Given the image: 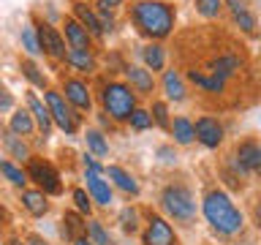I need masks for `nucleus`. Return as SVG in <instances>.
I'll use <instances>...</instances> for the list:
<instances>
[{
    "mask_svg": "<svg viewBox=\"0 0 261 245\" xmlns=\"http://www.w3.org/2000/svg\"><path fill=\"white\" fill-rule=\"evenodd\" d=\"M134 22L144 36L166 38L174 28V11L169 3H161V0H142L134 6Z\"/></svg>",
    "mask_w": 261,
    "mask_h": 245,
    "instance_id": "1",
    "label": "nucleus"
},
{
    "mask_svg": "<svg viewBox=\"0 0 261 245\" xmlns=\"http://www.w3.org/2000/svg\"><path fill=\"white\" fill-rule=\"evenodd\" d=\"M204 218L212 224V229H218L220 234H237L242 232V212L234 207V202L228 199L223 191H210L204 196Z\"/></svg>",
    "mask_w": 261,
    "mask_h": 245,
    "instance_id": "2",
    "label": "nucleus"
},
{
    "mask_svg": "<svg viewBox=\"0 0 261 245\" xmlns=\"http://www.w3.org/2000/svg\"><path fill=\"white\" fill-rule=\"evenodd\" d=\"M101 104L112 120L122 122V120H130V114L136 109V93L125 82H109L101 90Z\"/></svg>",
    "mask_w": 261,
    "mask_h": 245,
    "instance_id": "3",
    "label": "nucleus"
},
{
    "mask_svg": "<svg viewBox=\"0 0 261 245\" xmlns=\"http://www.w3.org/2000/svg\"><path fill=\"white\" fill-rule=\"evenodd\" d=\"M161 204L174 220H185L188 224L196 215V199L185 185H169L161 196Z\"/></svg>",
    "mask_w": 261,
    "mask_h": 245,
    "instance_id": "4",
    "label": "nucleus"
},
{
    "mask_svg": "<svg viewBox=\"0 0 261 245\" xmlns=\"http://www.w3.org/2000/svg\"><path fill=\"white\" fill-rule=\"evenodd\" d=\"M44 98H46V109L52 114V122H57L65 134H73V131L79 128V114L65 104V98L57 93V90H46Z\"/></svg>",
    "mask_w": 261,
    "mask_h": 245,
    "instance_id": "5",
    "label": "nucleus"
},
{
    "mask_svg": "<svg viewBox=\"0 0 261 245\" xmlns=\"http://www.w3.org/2000/svg\"><path fill=\"white\" fill-rule=\"evenodd\" d=\"M28 177L38 185V191H44V193H60V191H63L60 175H57V169H55L49 161L30 158V161H28Z\"/></svg>",
    "mask_w": 261,
    "mask_h": 245,
    "instance_id": "6",
    "label": "nucleus"
},
{
    "mask_svg": "<svg viewBox=\"0 0 261 245\" xmlns=\"http://www.w3.org/2000/svg\"><path fill=\"white\" fill-rule=\"evenodd\" d=\"M36 33H38V44H41V52H46L49 57H55V60H65V55H68V49H65V41L63 36L57 33L52 24H36Z\"/></svg>",
    "mask_w": 261,
    "mask_h": 245,
    "instance_id": "7",
    "label": "nucleus"
},
{
    "mask_svg": "<svg viewBox=\"0 0 261 245\" xmlns=\"http://www.w3.org/2000/svg\"><path fill=\"white\" fill-rule=\"evenodd\" d=\"M174 229H171L161 215H150L147 220V232H144V245H174Z\"/></svg>",
    "mask_w": 261,
    "mask_h": 245,
    "instance_id": "8",
    "label": "nucleus"
},
{
    "mask_svg": "<svg viewBox=\"0 0 261 245\" xmlns=\"http://www.w3.org/2000/svg\"><path fill=\"white\" fill-rule=\"evenodd\" d=\"M193 134H196V139H199L204 147H218L220 142H223V126H220L215 117H201V120H196Z\"/></svg>",
    "mask_w": 261,
    "mask_h": 245,
    "instance_id": "9",
    "label": "nucleus"
},
{
    "mask_svg": "<svg viewBox=\"0 0 261 245\" xmlns=\"http://www.w3.org/2000/svg\"><path fill=\"white\" fill-rule=\"evenodd\" d=\"M63 93H65V101H68L71 106H76V109H90V106H93L87 82H82V79H65Z\"/></svg>",
    "mask_w": 261,
    "mask_h": 245,
    "instance_id": "10",
    "label": "nucleus"
},
{
    "mask_svg": "<svg viewBox=\"0 0 261 245\" xmlns=\"http://www.w3.org/2000/svg\"><path fill=\"white\" fill-rule=\"evenodd\" d=\"M85 180H87V191H90V196H93V202L101 204V207H109V204H112V188H109V183L101 180L98 172H90V169H87Z\"/></svg>",
    "mask_w": 261,
    "mask_h": 245,
    "instance_id": "11",
    "label": "nucleus"
},
{
    "mask_svg": "<svg viewBox=\"0 0 261 245\" xmlns=\"http://www.w3.org/2000/svg\"><path fill=\"white\" fill-rule=\"evenodd\" d=\"M237 161L248 172H261V144L258 142H242L237 147Z\"/></svg>",
    "mask_w": 261,
    "mask_h": 245,
    "instance_id": "12",
    "label": "nucleus"
},
{
    "mask_svg": "<svg viewBox=\"0 0 261 245\" xmlns=\"http://www.w3.org/2000/svg\"><path fill=\"white\" fill-rule=\"evenodd\" d=\"M28 109H30V114H33V120H36V126L44 131V136H46L49 131H52V114H49L46 104L41 101L36 93H28Z\"/></svg>",
    "mask_w": 261,
    "mask_h": 245,
    "instance_id": "13",
    "label": "nucleus"
},
{
    "mask_svg": "<svg viewBox=\"0 0 261 245\" xmlns=\"http://www.w3.org/2000/svg\"><path fill=\"white\" fill-rule=\"evenodd\" d=\"M125 79L130 82V87L139 90V93H152V87H155L152 71L142 68V65H128V68H125Z\"/></svg>",
    "mask_w": 261,
    "mask_h": 245,
    "instance_id": "14",
    "label": "nucleus"
},
{
    "mask_svg": "<svg viewBox=\"0 0 261 245\" xmlns=\"http://www.w3.org/2000/svg\"><path fill=\"white\" fill-rule=\"evenodd\" d=\"M240 65H242V60L237 55H220L215 60H210V74H215L220 79H228L231 74L240 71Z\"/></svg>",
    "mask_w": 261,
    "mask_h": 245,
    "instance_id": "15",
    "label": "nucleus"
},
{
    "mask_svg": "<svg viewBox=\"0 0 261 245\" xmlns=\"http://www.w3.org/2000/svg\"><path fill=\"white\" fill-rule=\"evenodd\" d=\"M8 131H14L16 136H30L36 131V120H33L30 109H14L11 120H8Z\"/></svg>",
    "mask_w": 261,
    "mask_h": 245,
    "instance_id": "16",
    "label": "nucleus"
},
{
    "mask_svg": "<svg viewBox=\"0 0 261 245\" xmlns=\"http://www.w3.org/2000/svg\"><path fill=\"white\" fill-rule=\"evenodd\" d=\"M73 16H76V22L90 33V36H101V33H103V30H101V22H98V14L90 11L85 3H76V6H73Z\"/></svg>",
    "mask_w": 261,
    "mask_h": 245,
    "instance_id": "17",
    "label": "nucleus"
},
{
    "mask_svg": "<svg viewBox=\"0 0 261 245\" xmlns=\"http://www.w3.org/2000/svg\"><path fill=\"white\" fill-rule=\"evenodd\" d=\"M65 38H68L71 49H90V33L76 19H65Z\"/></svg>",
    "mask_w": 261,
    "mask_h": 245,
    "instance_id": "18",
    "label": "nucleus"
},
{
    "mask_svg": "<svg viewBox=\"0 0 261 245\" xmlns=\"http://www.w3.org/2000/svg\"><path fill=\"white\" fill-rule=\"evenodd\" d=\"M163 90H166V98L169 101H182L185 98V82H182V77L171 68V71H166L163 74Z\"/></svg>",
    "mask_w": 261,
    "mask_h": 245,
    "instance_id": "19",
    "label": "nucleus"
},
{
    "mask_svg": "<svg viewBox=\"0 0 261 245\" xmlns=\"http://www.w3.org/2000/svg\"><path fill=\"white\" fill-rule=\"evenodd\" d=\"M106 175H109V180L120 188V191H125V193H139V183L134 180V175H128V172L122 169V166H106Z\"/></svg>",
    "mask_w": 261,
    "mask_h": 245,
    "instance_id": "20",
    "label": "nucleus"
},
{
    "mask_svg": "<svg viewBox=\"0 0 261 245\" xmlns=\"http://www.w3.org/2000/svg\"><path fill=\"white\" fill-rule=\"evenodd\" d=\"M22 204H24V210L30 212V215H46V210H49V202H46V193L44 191H24L22 193Z\"/></svg>",
    "mask_w": 261,
    "mask_h": 245,
    "instance_id": "21",
    "label": "nucleus"
},
{
    "mask_svg": "<svg viewBox=\"0 0 261 245\" xmlns=\"http://www.w3.org/2000/svg\"><path fill=\"white\" fill-rule=\"evenodd\" d=\"M65 63L73 65L76 71H95V57L90 49H68V55H65Z\"/></svg>",
    "mask_w": 261,
    "mask_h": 245,
    "instance_id": "22",
    "label": "nucleus"
},
{
    "mask_svg": "<svg viewBox=\"0 0 261 245\" xmlns=\"http://www.w3.org/2000/svg\"><path fill=\"white\" fill-rule=\"evenodd\" d=\"M87 232V224H82V218L76 215V212H65L63 218V237L65 240H76V237H85Z\"/></svg>",
    "mask_w": 261,
    "mask_h": 245,
    "instance_id": "23",
    "label": "nucleus"
},
{
    "mask_svg": "<svg viewBox=\"0 0 261 245\" xmlns=\"http://www.w3.org/2000/svg\"><path fill=\"white\" fill-rule=\"evenodd\" d=\"M188 79H191L193 85H199V87H204V90H210V93H223V85H226V79L215 77V74L204 77V74H199V71H191V74H188Z\"/></svg>",
    "mask_w": 261,
    "mask_h": 245,
    "instance_id": "24",
    "label": "nucleus"
},
{
    "mask_svg": "<svg viewBox=\"0 0 261 245\" xmlns=\"http://www.w3.org/2000/svg\"><path fill=\"white\" fill-rule=\"evenodd\" d=\"M142 57H144V63H147V71H161V68H163V63H166L163 46H158V44L144 46V49H142Z\"/></svg>",
    "mask_w": 261,
    "mask_h": 245,
    "instance_id": "25",
    "label": "nucleus"
},
{
    "mask_svg": "<svg viewBox=\"0 0 261 245\" xmlns=\"http://www.w3.org/2000/svg\"><path fill=\"white\" fill-rule=\"evenodd\" d=\"M171 134H174V139L179 144H191L193 142V122L188 117H177L174 122H171Z\"/></svg>",
    "mask_w": 261,
    "mask_h": 245,
    "instance_id": "26",
    "label": "nucleus"
},
{
    "mask_svg": "<svg viewBox=\"0 0 261 245\" xmlns=\"http://www.w3.org/2000/svg\"><path fill=\"white\" fill-rule=\"evenodd\" d=\"M22 46L30 57H38L41 55V44H38V33H36V24H24L22 28Z\"/></svg>",
    "mask_w": 261,
    "mask_h": 245,
    "instance_id": "27",
    "label": "nucleus"
},
{
    "mask_svg": "<svg viewBox=\"0 0 261 245\" xmlns=\"http://www.w3.org/2000/svg\"><path fill=\"white\" fill-rule=\"evenodd\" d=\"M3 142H6L8 150H11L14 158H19V161H30V150H28V144L19 142L14 131H6V134H3Z\"/></svg>",
    "mask_w": 261,
    "mask_h": 245,
    "instance_id": "28",
    "label": "nucleus"
},
{
    "mask_svg": "<svg viewBox=\"0 0 261 245\" xmlns=\"http://www.w3.org/2000/svg\"><path fill=\"white\" fill-rule=\"evenodd\" d=\"M85 139H87V147L93 150L98 158H103V155H109V142L103 139V134L101 131H87L85 134Z\"/></svg>",
    "mask_w": 261,
    "mask_h": 245,
    "instance_id": "29",
    "label": "nucleus"
},
{
    "mask_svg": "<svg viewBox=\"0 0 261 245\" xmlns=\"http://www.w3.org/2000/svg\"><path fill=\"white\" fill-rule=\"evenodd\" d=\"M0 172H3V177L8 180V183H11V185H24V183H28V172H24V169H19V166H14V163H8V161H3V166H0Z\"/></svg>",
    "mask_w": 261,
    "mask_h": 245,
    "instance_id": "30",
    "label": "nucleus"
},
{
    "mask_svg": "<svg viewBox=\"0 0 261 245\" xmlns=\"http://www.w3.org/2000/svg\"><path fill=\"white\" fill-rule=\"evenodd\" d=\"M87 232H90V240H93V245H109V232L103 229L101 220H90V224H87Z\"/></svg>",
    "mask_w": 261,
    "mask_h": 245,
    "instance_id": "31",
    "label": "nucleus"
},
{
    "mask_svg": "<svg viewBox=\"0 0 261 245\" xmlns=\"http://www.w3.org/2000/svg\"><path fill=\"white\" fill-rule=\"evenodd\" d=\"M196 8H199L201 16L212 19V16L220 14V8H223V0H196Z\"/></svg>",
    "mask_w": 261,
    "mask_h": 245,
    "instance_id": "32",
    "label": "nucleus"
},
{
    "mask_svg": "<svg viewBox=\"0 0 261 245\" xmlns=\"http://www.w3.org/2000/svg\"><path fill=\"white\" fill-rule=\"evenodd\" d=\"M22 71H24V77H28V79H30L33 85H36V87H44V85H46L44 74L38 71V65L33 63V60H24V63H22Z\"/></svg>",
    "mask_w": 261,
    "mask_h": 245,
    "instance_id": "33",
    "label": "nucleus"
},
{
    "mask_svg": "<svg viewBox=\"0 0 261 245\" xmlns=\"http://www.w3.org/2000/svg\"><path fill=\"white\" fill-rule=\"evenodd\" d=\"M130 126H134L136 131H144V128H150L152 126V114L147 112V109H134V114H130Z\"/></svg>",
    "mask_w": 261,
    "mask_h": 245,
    "instance_id": "34",
    "label": "nucleus"
},
{
    "mask_svg": "<svg viewBox=\"0 0 261 245\" xmlns=\"http://www.w3.org/2000/svg\"><path fill=\"white\" fill-rule=\"evenodd\" d=\"M152 120L158 122L161 128H169V112H166V104H161V101H155L152 104Z\"/></svg>",
    "mask_w": 261,
    "mask_h": 245,
    "instance_id": "35",
    "label": "nucleus"
},
{
    "mask_svg": "<svg viewBox=\"0 0 261 245\" xmlns=\"http://www.w3.org/2000/svg\"><path fill=\"white\" fill-rule=\"evenodd\" d=\"M234 22H237V28L245 30V33H253L256 30V19L248 14V11H240V14H234Z\"/></svg>",
    "mask_w": 261,
    "mask_h": 245,
    "instance_id": "36",
    "label": "nucleus"
},
{
    "mask_svg": "<svg viewBox=\"0 0 261 245\" xmlns=\"http://www.w3.org/2000/svg\"><path fill=\"white\" fill-rule=\"evenodd\" d=\"M120 220H122V229H125V232H130V234L136 232V210L125 207L120 212Z\"/></svg>",
    "mask_w": 261,
    "mask_h": 245,
    "instance_id": "37",
    "label": "nucleus"
},
{
    "mask_svg": "<svg viewBox=\"0 0 261 245\" xmlns=\"http://www.w3.org/2000/svg\"><path fill=\"white\" fill-rule=\"evenodd\" d=\"M73 202H76L79 212H90V207H93V204H90V196L82 191V188H73Z\"/></svg>",
    "mask_w": 261,
    "mask_h": 245,
    "instance_id": "38",
    "label": "nucleus"
},
{
    "mask_svg": "<svg viewBox=\"0 0 261 245\" xmlns=\"http://www.w3.org/2000/svg\"><path fill=\"white\" fill-rule=\"evenodd\" d=\"M8 109H14V95L0 85V112H8Z\"/></svg>",
    "mask_w": 261,
    "mask_h": 245,
    "instance_id": "39",
    "label": "nucleus"
},
{
    "mask_svg": "<svg viewBox=\"0 0 261 245\" xmlns=\"http://www.w3.org/2000/svg\"><path fill=\"white\" fill-rule=\"evenodd\" d=\"M98 22H101V30H103V33H112V30H114V19H112L109 11H101V14H98Z\"/></svg>",
    "mask_w": 261,
    "mask_h": 245,
    "instance_id": "40",
    "label": "nucleus"
},
{
    "mask_svg": "<svg viewBox=\"0 0 261 245\" xmlns=\"http://www.w3.org/2000/svg\"><path fill=\"white\" fill-rule=\"evenodd\" d=\"M120 6H122V0H98V11H114Z\"/></svg>",
    "mask_w": 261,
    "mask_h": 245,
    "instance_id": "41",
    "label": "nucleus"
},
{
    "mask_svg": "<svg viewBox=\"0 0 261 245\" xmlns=\"http://www.w3.org/2000/svg\"><path fill=\"white\" fill-rule=\"evenodd\" d=\"M158 155H161L163 163H174V161H177V155H174V150H171V147H161Z\"/></svg>",
    "mask_w": 261,
    "mask_h": 245,
    "instance_id": "42",
    "label": "nucleus"
},
{
    "mask_svg": "<svg viewBox=\"0 0 261 245\" xmlns=\"http://www.w3.org/2000/svg\"><path fill=\"white\" fill-rule=\"evenodd\" d=\"M223 3H228V8H231L234 14H240V11H248V8H245V0H223Z\"/></svg>",
    "mask_w": 261,
    "mask_h": 245,
    "instance_id": "43",
    "label": "nucleus"
},
{
    "mask_svg": "<svg viewBox=\"0 0 261 245\" xmlns=\"http://www.w3.org/2000/svg\"><path fill=\"white\" fill-rule=\"evenodd\" d=\"M28 245H46V240H41L38 234H30L28 237Z\"/></svg>",
    "mask_w": 261,
    "mask_h": 245,
    "instance_id": "44",
    "label": "nucleus"
},
{
    "mask_svg": "<svg viewBox=\"0 0 261 245\" xmlns=\"http://www.w3.org/2000/svg\"><path fill=\"white\" fill-rule=\"evenodd\" d=\"M73 245H93V240H87V237H76V240H73Z\"/></svg>",
    "mask_w": 261,
    "mask_h": 245,
    "instance_id": "45",
    "label": "nucleus"
},
{
    "mask_svg": "<svg viewBox=\"0 0 261 245\" xmlns=\"http://www.w3.org/2000/svg\"><path fill=\"white\" fill-rule=\"evenodd\" d=\"M256 224H258V229H261V204L256 207Z\"/></svg>",
    "mask_w": 261,
    "mask_h": 245,
    "instance_id": "46",
    "label": "nucleus"
},
{
    "mask_svg": "<svg viewBox=\"0 0 261 245\" xmlns=\"http://www.w3.org/2000/svg\"><path fill=\"white\" fill-rule=\"evenodd\" d=\"M3 220H6V210L0 207V224H3Z\"/></svg>",
    "mask_w": 261,
    "mask_h": 245,
    "instance_id": "47",
    "label": "nucleus"
},
{
    "mask_svg": "<svg viewBox=\"0 0 261 245\" xmlns=\"http://www.w3.org/2000/svg\"><path fill=\"white\" fill-rule=\"evenodd\" d=\"M0 166H3V155H0Z\"/></svg>",
    "mask_w": 261,
    "mask_h": 245,
    "instance_id": "48",
    "label": "nucleus"
},
{
    "mask_svg": "<svg viewBox=\"0 0 261 245\" xmlns=\"http://www.w3.org/2000/svg\"><path fill=\"white\" fill-rule=\"evenodd\" d=\"M11 245H22V242H11Z\"/></svg>",
    "mask_w": 261,
    "mask_h": 245,
    "instance_id": "49",
    "label": "nucleus"
},
{
    "mask_svg": "<svg viewBox=\"0 0 261 245\" xmlns=\"http://www.w3.org/2000/svg\"><path fill=\"white\" fill-rule=\"evenodd\" d=\"M79 3H85V0H79Z\"/></svg>",
    "mask_w": 261,
    "mask_h": 245,
    "instance_id": "50",
    "label": "nucleus"
}]
</instances>
